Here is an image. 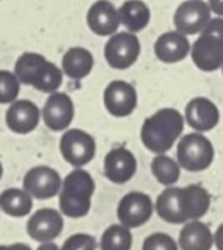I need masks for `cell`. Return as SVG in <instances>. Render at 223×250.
<instances>
[{
	"mask_svg": "<svg viewBox=\"0 0 223 250\" xmlns=\"http://www.w3.org/2000/svg\"><path fill=\"white\" fill-rule=\"evenodd\" d=\"M185 118L173 107L159 109L149 116L141 127V142L150 152L163 155L169 152L184 131Z\"/></svg>",
	"mask_w": 223,
	"mask_h": 250,
	"instance_id": "cell-1",
	"label": "cell"
},
{
	"mask_svg": "<svg viewBox=\"0 0 223 250\" xmlns=\"http://www.w3.org/2000/svg\"><path fill=\"white\" fill-rule=\"evenodd\" d=\"M14 72L22 84L43 93L57 91L63 81V71L43 55L34 52L22 53L15 63Z\"/></svg>",
	"mask_w": 223,
	"mask_h": 250,
	"instance_id": "cell-2",
	"label": "cell"
},
{
	"mask_svg": "<svg viewBox=\"0 0 223 250\" xmlns=\"http://www.w3.org/2000/svg\"><path fill=\"white\" fill-rule=\"evenodd\" d=\"M94 190L95 184L90 172L75 168L62 181L59 194V206L62 213L75 219L85 216L90 212Z\"/></svg>",
	"mask_w": 223,
	"mask_h": 250,
	"instance_id": "cell-3",
	"label": "cell"
},
{
	"mask_svg": "<svg viewBox=\"0 0 223 250\" xmlns=\"http://www.w3.org/2000/svg\"><path fill=\"white\" fill-rule=\"evenodd\" d=\"M176 161L181 168L189 172L204 171L214 161V147L201 133H189L178 143Z\"/></svg>",
	"mask_w": 223,
	"mask_h": 250,
	"instance_id": "cell-4",
	"label": "cell"
},
{
	"mask_svg": "<svg viewBox=\"0 0 223 250\" xmlns=\"http://www.w3.org/2000/svg\"><path fill=\"white\" fill-rule=\"evenodd\" d=\"M141 53V43L135 33L124 31L110 36L104 46V59L113 69H128Z\"/></svg>",
	"mask_w": 223,
	"mask_h": 250,
	"instance_id": "cell-5",
	"label": "cell"
},
{
	"mask_svg": "<svg viewBox=\"0 0 223 250\" xmlns=\"http://www.w3.org/2000/svg\"><path fill=\"white\" fill-rule=\"evenodd\" d=\"M59 149L63 159L69 165L82 168L95 156V140L91 134L79 128H71L63 133Z\"/></svg>",
	"mask_w": 223,
	"mask_h": 250,
	"instance_id": "cell-6",
	"label": "cell"
},
{
	"mask_svg": "<svg viewBox=\"0 0 223 250\" xmlns=\"http://www.w3.org/2000/svg\"><path fill=\"white\" fill-rule=\"evenodd\" d=\"M103 103L106 110L116 118H125L130 116L138 103L137 90L132 84L115 80L106 85L103 93Z\"/></svg>",
	"mask_w": 223,
	"mask_h": 250,
	"instance_id": "cell-7",
	"label": "cell"
},
{
	"mask_svg": "<svg viewBox=\"0 0 223 250\" xmlns=\"http://www.w3.org/2000/svg\"><path fill=\"white\" fill-rule=\"evenodd\" d=\"M210 20L211 9L208 3L203 2V0H186V2H182L173 15L175 28L185 36H194L201 33Z\"/></svg>",
	"mask_w": 223,
	"mask_h": 250,
	"instance_id": "cell-8",
	"label": "cell"
},
{
	"mask_svg": "<svg viewBox=\"0 0 223 250\" xmlns=\"http://www.w3.org/2000/svg\"><path fill=\"white\" fill-rule=\"evenodd\" d=\"M24 190L38 200L52 199L59 194L62 188V178L59 172L50 167L40 165L31 168L22 181Z\"/></svg>",
	"mask_w": 223,
	"mask_h": 250,
	"instance_id": "cell-9",
	"label": "cell"
},
{
	"mask_svg": "<svg viewBox=\"0 0 223 250\" xmlns=\"http://www.w3.org/2000/svg\"><path fill=\"white\" fill-rule=\"evenodd\" d=\"M41 115L49 130L55 133L66 131L71 122L74 121V115H75V107L71 96L59 91L50 93V96L44 103Z\"/></svg>",
	"mask_w": 223,
	"mask_h": 250,
	"instance_id": "cell-10",
	"label": "cell"
},
{
	"mask_svg": "<svg viewBox=\"0 0 223 250\" xmlns=\"http://www.w3.org/2000/svg\"><path fill=\"white\" fill-rule=\"evenodd\" d=\"M153 209L150 196L140 191H131L121 199L118 205V218L122 225L137 228L149 222L153 215Z\"/></svg>",
	"mask_w": 223,
	"mask_h": 250,
	"instance_id": "cell-11",
	"label": "cell"
},
{
	"mask_svg": "<svg viewBox=\"0 0 223 250\" xmlns=\"http://www.w3.org/2000/svg\"><path fill=\"white\" fill-rule=\"evenodd\" d=\"M88 28L100 37H110L121 27L119 11L109 0H97L87 12Z\"/></svg>",
	"mask_w": 223,
	"mask_h": 250,
	"instance_id": "cell-12",
	"label": "cell"
},
{
	"mask_svg": "<svg viewBox=\"0 0 223 250\" xmlns=\"http://www.w3.org/2000/svg\"><path fill=\"white\" fill-rule=\"evenodd\" d=\"M191 58L198 69L214 72L223 63V42L213 36L201 34L191 46Z\"/></svg>",
	"mask_w": 223,
	"mask_h": 250,
	"instance_id": "cell-13",
	"label": "cell"
},
{
	"mask_svg": "<svg viewBox=\"0 0 223 250\" xmlns=\"http://www.w3.org/2000/svg\"><path fill=\"white\" fill-rule=\"evenodd\" d=\"M217 106L205 97H194L185 106V122L197 133L211 131L219 124Z\"/></svg>",
	"mask_w": 223,
	"mask_h": 250,
	"instance_id": "cell-14",
	"label": "cell"
},
{
	"mask_svg": "<svg viewBox=\"0 0 223 250\" xmlns=\"http://www.w3.org/2000/svg\"><path fill=\"white\" fill-rule=\"evenodd\" d=\"M137 172V159L125 147L112 149L104 158V175L115 184L128 183Z\"/></svg>",
	"mask_w": 223,
	"mask_h": 250,
	"instance_id": "cell-15",
	"label": "cell"
},
{
	"mask_svg": "<svg viewBox=\"0 0 223 250\" xmlns=\"http://www.w3.org/2000/svg\"><path fill=\"white\" fill-rule=\"evenodd\" d=\"M40 115L31 100H15L6 110V125L15 134H30L38 127Z\"/></svg>",
	"mask_w": 223,
	"mask_h": 250,
	"instance_id": "cell-16",
	"label": "cell"
},
{
	"mask_svg": "<svg viewBox=\"0 0 223 250\" xmlns=\"http://www.w3.org/2000/svg\"><path fill=\"white\" fill-rule=\"evenodd\" d=\"M63 229V218L55 209H40L37 210L27 224V231L30 237L40 243H49L60 235Z\"/></svg>",
	"mask_w": 223,
	"mask_h": 250,
	"instance_id": "cell-17",
	"label": "cell"
},
{
	"mask_svg": "<svg viewBox=\"0 0 223 250\" xmlns=\"http://www.w3.org/2000/svg\"><path fill=\"white\" fill-rule=\"evenodd\" d=\"M154 53L163 63H176L191 53V44L185 34L178 30L162 34L154 43Z\"/></svg>",
	"mask_w": 223,
	"mask_h": 250,
	"instance_id": "cell-18",
	"label": "cell"
},
{
	"mask_svg": "<svg viewBox=\"0 0 223 250\" xmlns=\"http://www.w3.org/2000/svg\"><path fill=\"white\" fill-rule=\"evenodd\" d=\"M210 202L211 199L208 191L198 184L179 188V208L185 221H197L203 218L210 208Z\"/></svg>",
	"mask_w": 223,
	"mask_h": 250,
	"instance_id": "cell-19",
	"label": "cell"
},
{
	"mask_svg": "<svg viewBox=\"0 0 223 250\" xmlns=\"http://www.w3.org/2000/svg\"><path fill=\"white\" fill-rule=\"evenodd\" d=\"M94 58L84 47H72L62 58V71L72 80H82L91 74Z\"/></svg>",
	"mask_w": 223,
	"mask_h": 250,
	"instance_id": "cell-20",
	"label": "cell"
},
{
	"mask_svg": "<svg viewBox=\"0 0 223 250\" xmlns=\"http://www.w3.org/2000/svg\"><path fill=\"white\" fill-rule=\"evenodd\" d=\"M214 243L210 228L200 222H188L179 234V246L182 250H210Z\"/></svg>",
	"mask_w": 223,
	"mask_h": 250,
	"instance_id": "cell-21",
	"label": "cell"
},
{
	"mask_svg": "<svg viewBox=\"0 0 223 250\" xmlns=\"http://www.w3.org/2000/svg\"><path fill=\"white\" fill-rule=\"evenodd\" d=\"M118 11L121 24L127 27V30L131 33L143 31L150 24V8L141 0H128Z\"/></svg>",
	"mask_w": 223,
	"mask_h": 250,
	"instance_id": "cell-22",
	"label": "cell"
},
{
	"mask_svg": "<svg viewBox=\"0 0 223 250\" xmlns=\"http://www.w3.org/2000/svg\"><path fill=\"white\" fill-rule=\"evenodd\" d=\"M0 209L15 218L27 216L33 209V196L21 188H8L0 194Z\"/></svg>",
	"mask_w": 223,
	"mask_h": 250,
	"instance_id": "cell-23",
	"label": "cell"
},
{
	"mask_svg": "<svg viewBox=\"0 0 223 250\" xmlns=\"http://www.w3.org/2000/svg\"><path fill=\"white\" fill-rule=\"evenodd\" d=\"M156 210L159 216L170 224L186 222L179 208V187H169L163 190L156 200Z\"/></svg>",
	"mask_w": 223,
	"mask_h": 250,
	"instance_id": "cell-24",
	"label": "cell"
},
{
	"mask_svg": "<svg viewBox=\"0 0 223 250\" xmlns=\"http://www.w3.org/2000/svg\"><path fill=\"white\" fill-rule=\"evenodd\" d=\"M101 250H131L132 234L125 225H110L101 235Z\"/></svg>",
	"mask_w": 223,
	"mask_h": 250,
	"instance_id": "cell-25",
	"label": "cell"
},
{
	"mask_svg": "<svg viewBox=\"0 0 223 250\" xmlns=\"http://www.w3.org/2000/svg\"><path fill=\"white\" fill-rule=\"evenodd\" d=\"M151 172L156 177V180L163 186H173L179 180L181 175V167L178 161H173L172 158L163 155H157L151 162Z\"/></svg>",
	"mask_w": 223,
	"mask_h": 250,
	"instance_id": "cell-26",
	"label": "cell"
},
{
	"mask_svg": "<svg viewBox=\"0 0 223 250\" xmlns=\"http://www.w3.org/2000/svg\"><path fill=\"white\" fill-rule=\"evenodd\" d=\"M21 90V81L8 69L0 71V104H11L17 100Z\"/></svg>",
	"mask_w": 223,
	"mask_h": 250,
	"instance_id": "cell-27",
	"label": "cell"
},
{
	"mask_svg": "<svg viewBox=\"0 0 223 250\" xmlns=\"http://www.w3.org/2000/svg\"><path fill=\"white\" fill-rule=\"evenodd\" d=\"M143 250H178V244L170 235L165 232H154L144 240Z\"/></svg>",
	"mask_w": 223,
	"mask_h": 250,
	"instance_id": "cell-28",
	"label": "cell"
},
{
	"mask_svg": "<svg viewBox=\"0 0 223 250\" xmlns=\"http://www.w3.org/2000/svg\"><path fill=\"white\" fill-rule=\"evenodd\" d=\"M60 250H95V238L90 234H74L66 238Z\"/></svg>",
	"mask_w": 223,
	"mask_h": 250,
	"instance_id": "cell-29",
	"label": "cell"
},
{
	"mask_svg": "<svg viewBox=\"0 0 223 250\" xmlns=\"http://www.w3.org/2000/svg\"><path fill=\"white\" fill-rule=\"evenodd\" d=\"M201 34H208V36H213L223 42V18L217 17V18L210 20L208 24L205 25V28L201 31Z\"/></svg>",
	"mask_w": 223,
	"mask_h": 250,
	"instance_id": "cell-30",
	"label": "cell"
},
{
	"mask_svg": "<svg viewBox=\"0 0 223 250\" xmlns=\"http://www.w3.org/2000/svg\"><path fill=\"white\" fill-rule=\"evenodd\" d=\"M208 6L213 14L223 17V0H208Z\"/></svg>",
	"mask_w": 223,
	"mask_h": 250,
	"instance_id": "cell-31",
	"label": "cell"
},
{
	"mask_svg": "<svg viewBox=\"0 0 223 250\" xmlns=\"http://www.w3.org/2000/svg\"><path fill=\"white\" fill-rule=\"evenodd\" d=\"M214 244H216L217 250H223V224L217 228V231L214 234Z\"/></svg>",
	"mask_w": 223,
	"mask_h": 250,
	"instance_id": "cell-32",
	"label": "cell"
},
{
	"mask_svg": "<svg viewBox=\"0 0 223 250\" xmlns=\"http://www.w3.org/2000/svg\"><path fill=\"white\" fill-rule=\"evenodd\" d=\"M0 250H31V247L24 243H17L11 246H0Z\"/></svg>",
	"mask_w": 223,
	"mask_h": 250,
	"instance_id": "cell-33",
	"label": "cell"
},
{
	"mask_svg": "<svg viewBox=\"0 0 223 250\" xmlns=\"http://www.w3.org/2000/svg\"><path fill=\"white\" fill-rule=\"evenodd\" d=\"M37 250H59V247L55 243H44L41 244Z\"/></svg>",
	"mask_w": 223,
	"mask_h": 250,
	"instance_id": "cell-34",
	"label": "cell"
},
{
	"mask_svg": "<svg viewBox=\"0 0 223 250\" xmlns=\"http://www.w3.org/2000/svg\"><path fill=\"white\" fill-rule=\"evenodd\" d=\"M3 175V167H2V162H0V178Z\"/></svg>",
	"mask_w": 223,
	"mask_h": 250,
	"instance_id": "cell-35",
	"label": "cell"
},
{
	"mask_svg": "<svg viewBox=\"0 0 223 250\" xmlns=\"http://www.w3.org/2000/svg\"><path fill=\"white\" fill-rule=\"evenodd\" d=\"M222 74H223V63H222Z\"/></svg>",
	"mask_w": 223,
	"mask_h": 250,
	"instance_id": "cell-36",
	"label": "cell"
}]
</instances>
